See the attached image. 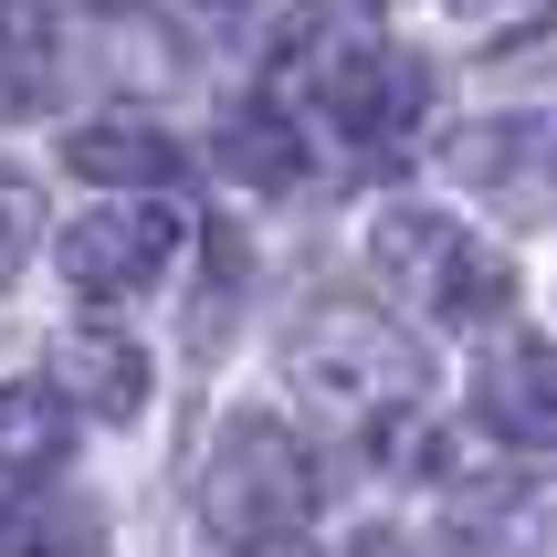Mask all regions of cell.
Masks as SVG:
<instances>
[{"label": "cell", "instance_id": "10", "mask_svg": "<svg viewBox=\"0 0 557 557\" xmlns=\"http://www.w3.org/2000/svg\"><path fill=\"white\" fill-rule=\"evenodd\" d=\"M63 453H74V400L63 389H42V379H11L0 389V473H53Z\"/></svg>", "mask_w": 557, "mask_h": 557}, {"label": "cell", "instance_id": "1", "mask_svg": "<svg viewBox=\"0 0 557 557\" xmlns=\"http://www.w3.org/2000/svg\"><path fill=\"white\" fill-rule=\"evenodd\" d=\"M284 369H295V389H306L326 421H400L421 389H432V358L389 326V315L369 306H315L295 337H284Z\"/></svg>", "mask_w": 557, "mask_h": 557}, {"label": "cell", "instance_id": "11", "mask_svg": "<svg viewBox=\"0 0 557 557\" xmlns=\"http://www.w3.org/2000/svg\"><path fill=\"white\" fill-rule=\"evenodd\" d=\"M53 63H63V22L42 0H0V116L53 95Z\"/></svg>", "mask_w": 557, "mask_h": 557}, {"label": "cell", "instance_id": "12", "mask_svg": "<svg viewBox=\"0 0 557 557\" xmlns=\"http://www.w3.org/2000/svg\"><path fill=\"white\" fill-rule=\"evenodd\" d=\"M221 169H232L243 189H295L306 180V137H295L274 106H252V116L221 126Z\"/></svg>", "mask_w": 557, "mask_h": 557}, {"label": "cell", "instance_id": "8", "mask_svg": "<svg viewBox=\"0 0 557 557\" xmlns=\"http://www.w3.org/2000/svg\"><path fill=\"white\" fill-rule=\"evenodd\" d=\"M63 169L85 189H169L189 169L169 126H126V116H95V126H63Z\"/></svg>", "mask_w": 557, "mask_h": 557}, {"label": "cell", "instance_id": "4", "mask_svg": "<svg viewBox=\"0 0 557 557\" xmlns=\"http://www.w3.org/2000/svg\"><path fill=\"white\" fill-rule=\"evenodd\" d=\"M189 263V211L169 189H126V200H95L74 232H63V284L95 295V306H126V295H158V284Z\"/></svg>", "mask_w": 557, "mask_h": 557}, {"label": "cell", "instance_id": "6", "mask_svg": "<svg viewBox=\"0 0 557 557\" xmlns=\"http://www.w3.org/2000/svg\"><path fill=\"white\" fill-rule=\"evenodd\" d=\"M453 557H557V484H484V495L453 505V527H442Z\"/></svg>", "mask_w": 557, "mask_h": 557}, {"label": "cell", "instance_id": "14", "mask_svg": "<svg viewBox=\"0 0 557 557\" xmlns=\"http://www.w3.org/2000/svg\"><path fill=\"white\" fill-rule=\"evenodd\" d=\"M32 243H42V189L0 169V284H11V274L32 263Z\"/></svg>", "mask_w": 557, "mask_h": 557}, {"label": "cell", "instance_id": "15", "mask_svg": "<svg viewBox=\"0 0 557 557\" xmlns=\"http://www.w3.org/2000/svg\"><path fill=\"white\" fill-rule=\"evenodd\" d=\"M337 557H400V536H389V527H358V536H347Z\"/></svg>", "mask_w": 557, "mask_h": 557}, {"label": "cell", "instance_id": "5", "mask_svg": "<svg viewBox=\"0 0 557 557\" xmlns=\"http://www.w3.org/2000/svg\"><path fill=\"white\" fill-rule=\"evenodd\" d=\"M453 169H463L495 211H547L557 200V106H516L495 126H463L453 137Z\"/></svg>", "mask_w": 557, "mask_h": 557}, {"label": "cell", "instance_id": "9", "mask_svg": "<svg viewBox=\"0 0 557 557\" xmlns=\"http://www.w3.org/2000/svg\"><path fill=\"white\" fill-rule=\"evenodd\" d=\"M63 400H85L95 421H137L148 410V358L116 326H74L63 337Z\"/></svg>", "mask_w": 557, "mask_h": 557}, {"label": "cell", "instance_id": "2", "mask_svg": "<svg viewBox=\"0 0 557 557\" xmlns=\"http://www.w3.org/2000/svg\"><path fill=\"white\" fill-rule=\"evenodd\" d=\"M369 263L389 284H400L410 306L432 315V326H495L505 306H516V274H505L495 243H473L453 211H432V200H400V211L369 221Z\"/></svg>", "mask_w": 557, "mask_h": 557}, {"label": "cell", "instance_id": "7", "mask_svg": "<svg viewBox=\"0 0 557 557\" xmlns=\"http://www.w3.org/2000/svg\"><path fill=\"white\" fill-rule=\"evenodd\" d=\"M473 410L505 442H557V347L547 337H505L484 358V379H473Z\"/></svg>", "mask_w": 557, "mask_h": 557}, {"label": "cell", "instance_id": "13", "mask_svg": "<svg viewBox=\"0 0 557 557\" xmlns=\"http://www.w3.org/2000/svg\"><path fill=\"white\" fill-rule=\"evenodd\" d=\"M0 557H106V527H95V505H22V516H0Z\"/></svg>", "mask_w": 557, "mask_h": 557}, {"label": "cell", "instance_id": "3", "mask_svg": "<svg viewBox=\"0 0 557 557\" xmlns=\"http://www.w3.org/2000/svg\"><path fill=\"white\" fill-rule=\"evenodd\" d=\"M315 516V463L306 442L284 432V421H263V410H243L232 432L211 442V463H200V527L221 536V547H284V536Z\"/></svg>", "mask_w": 557, "mask_h": 557}]
</instances>
